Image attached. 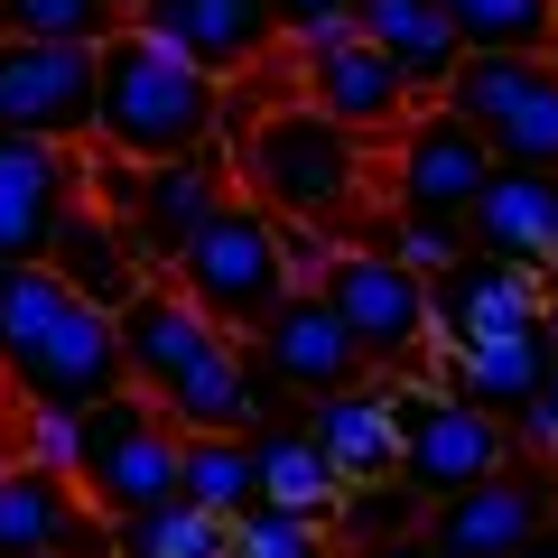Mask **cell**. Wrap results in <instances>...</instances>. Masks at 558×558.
Returning <instances> with one entry per match:
<instances>
[{"label": "cell", "mask_w": 558, "mask_h": 558, "mask_svg": "<svg viewBox=\"0 0 558 558\" xmlns=\"http://www.w3.org/2000/svg\"><path fill=\"white\" fill-rule=\"evenodd\" d=\"M112 326H121V381L159 400L178 438H196V428H260L270 418V373L252 363V344L223 336L205 307H186L168 279H140L112 307Z\"/></svg>", "instance_id": "obj_1"}, {"label": "cell", "mask_w": 558, "mask_h": 558, "mask_svg": "<svg viewBox=\"0 0 558 558\" xmlns=\"http://www.w3.org/2000/svg\"><path fill=\"white\" fill-rule=\"evenodd\" d=\"M102 391H121L112 307H94L57 260H10L0 270V400L94 410Z\"/></svg>", "instance_id": "obj_2"}, {"label": "cell", "mask_w": 558, "mask_h": 558, "mask_svg": "<svg viewBox=\"0 0 558 558\" xmlns=\"http://www.w3.org/2000/svg\"><path fill=\"white\" fill-rule=\"evenodd\" d=\"M215 131H223V84L205 65H186L178 47H159L131 20L94 47V149L159 168V159L205 149Z\"/></svg>", "instance_id": "obj_3"}, {"label": "cell", "mask_w": 558, "mask_h": 558, "mask_svg": "<svg viewBox=\"0 0 558 558\" xmlns=\"http://www.w3.org/2000/svg\"><path fill=\"white\" fill-rule=\"evenodd\" d=\"M233 178H242V196L270 205L279 223L344 233L354 205L373 196V140H354L307 94H289V102H270V112H252V131L233 140Z\"/></svg>", "instance_id": "obj_4"}, {"label": "cell", "mask_w": 558, "mask_h": 558, "mask_svg": "<svg viewBox=\"0 0 558 558\" xmlns=\"http://www.w3.org/2000/svg\"><path fill=\"white\" fill-rule=\"evenodd\" d=\"M168 289H178L186 307H205V317L223 326V336H252L260 317H270L299 279H289V242H279V215L270 205H252L233 186V196L215 205V215L196 223V233L178 242V260H168Z\"/></svg>", "instance_id": "obj_5"}, {"label": "cell", "mask_w": 558, "mask_h": 558, "mask_svg": "<svg viewBox=\"0 0 558 558\" xmlns=\"http://www.w3.org/2000/svg\"><path fill=\"white\" fill-rule=\"evenodd\" d=\"M438 102L475 121L502 168H558V65L539 47H465Z\"/></svg>", "instance_id": "obj_6"}, {"label": "cell", "mask_w": 558, "mask_h": 558, "mask_svg": "<svg viewBox=\"0 0 558 558\" xmlns=\"http://www.w3.org/2000/svg\"><path fill=\"white\" fill-rule=\"evenodd\" d=\"M75 494L94 502L102 521L140 512V502H168L178 494V428L149 391H102L84 410V447H75Z\"/></svg>", "instance_id": "obj_7"}, {"label": "cell", "mask_w": 558, "mask_h": 558, "mask_svg": "<svg viewBox=\"0 0 558 558\" xmlns=\"http://www.w3.org/2000/svg\"><path fill=\"white\" fill-rule=\"evenodd\" d=\"M391 418H400V457L391 475L410 484L418 502H438V494H465V484H484L494 465H512V418L475 410V400L457 391H428V381H400L391 391Z\"/></svg>", "instance_id": "obj_8"}, {"label": "cell", "mask_w": 558, "mask_h": 558, "mask_svg": "<svg viewBox=\"0 0 558 558\" xmlns=\"http://www.w3.org/2000/svg\"><path fill=\"white\" fill-rule=\"evenodd\" d=\"M317 299L354 326V344H363V363H373V373H410V363L438 344V336H428V279H418L410 260H391L381 242H373V252H354V242H344V252L326 260Z\"/></svg>", "instance_id": "obj_9"}, {"label": "cell", "mask_w": 558, "mask_h": 558, "mask_svg": "<svg viewBox=\"0 0 558 558\" xmlns=\"http://www.w3.org/2000/svg\"><path fill=\"white\" fill-rule=\"evenodd\" d=\"M381 149H391V215H457L465 223L484 168H494L484 131L465 112H447V102H410Z\"/></svg>", "instance_id": "obj_10"}, {"label": "cell", "mask_w": 558, "mask_h": 558, "mask_svg": "<svg viewBox=\"0 0 558 558\" xmlns=\"http://www.w3.org/2000/svg\"><path fill=\"white\" fill-rule=\"evenodd\" d=\"M279 57H289L299 94L317 102L326 121H344L354 140H391L400 112H410V84H400V65L381 57V47H363L354 20L326 28V38H307V47H279Z\"/></svg>", "instance_id": "obj_11"}, {"label": "cell", "mask_w": 558, "mask_h": 558, "mask_svg": "<svg viewBox=\"0 0 558 558\" xmlns=\"http://www.w3.org/2000/svg\"><path fill=\"white\" fill-rule=\"evenodd\" d=\"M0 131L84 149L94 140V47L0 38Z\"/></svg>", "instance_id": "obj_12"}, {"label": "cell", "mask_w": 558, "mask_h": 558, "mask_svg": "<svg viewBox=\"0 0 558 558\" xmlns=\"http://www.w3.org/2000/svg\"><path fill=\"white\" fill-rule=\"evenodd\" d=\"M549 512H558L549 465H521L512 457V465H494L484 484H465V494H438L428 512H418V531L438 539L447 558H512Z\"/></svg>", "instance_id": "obj_13"}, {"label": "cell", "mask_w": 558, "mask_h": 558, "mask_svg": "<svg viewBox=\"0 0 558 558\" xmlns=\"http://www.w3.org/2000/svg\"><path fill=\"white\" fill-rule=\"evenodd\" d=\"M233 196V149L223 140H205V149H186V159H159V168H131V196H121V233H131V252L149 260V279L178 260V242L196 233L215 205Z\"/></svg>", "instance_id": "obj_14"}, {"label": "cell", "mask_w": 558, "mask_h": 558, "mask_svg": "<svg viewBox=\"0 0 558 558\" xmlns=\"http://www.w3.org/2000/svg\"><path fill=\"white\" fill-rule=\"evenodd\" d=\"M539 307H549V279L521 270V260H502V252H475V242H465V252L428 279V336H438V344L531 336Z\"/></svg>", "instance_id": "obj_15"}, {"label": "cell", "mask_w": 558, "mask_h": 558, "mask_svg": "<svg viewBox=\"0 0 558 558\" xmlns=\"http://www.w3.org/2000/svg\"><path fill=\"white\" fill-rule=\"evenodd\" d=\"M242 344H252V363L270 373V391H289V400L344 391V381L373 373V363H363V344H354V326H344L317 289H289V299H279Z\"/></svg>", "instance_id": "obj_16"}, {"label": "cell", "mask_w": 558, "mask_h": 558, "mask_svg": "<svg viewBox=\"0 0 558 558\" xmlns=\"http://www.w3.org/2000/svg\"><path fill=\"white\" fill-rule=\"evenodd\" d=\"M121 20L149 28L159 47H178L186 65H205L215 84H242V75H260L279 57L270 0H131Z\"/></svg>", "instance_id": "obj_17"}, {"label": "cell", "mask_w": 558, "mask_h": 558, "mask_svg": "<svg viewBox=\"0 0 558 558\" xmlns=\"http://www.w3.org/2000/svg\"><path fill=\"white\" fill-rule=\"evenodd\" d=\"M75 186H84V149L0 131V270L10 260H47L57 215L75 205Z\"/></svg>", "instance_id": "obj_18"}, {"label": "cell", "mask_w": 558, "mask_h": 558, "mask_svg": "<svg viewBox=\"0 0 558 558\" xmlns=\"http://www.w3.org/2000/svg\"><path fill=\"white\" fill-rule=\"evenodd\" d=\"M465 242L558 279V168H502L494 159L484 186H475V205H465Z\"/></svg>", "instance_id": "obj_19"}, {"label": "cell", "mask_w": 558, "mask_h": 558, "mask_svg": "<svg viewBox=\"0 0 558 558\" xmlns=\"http://www.w3.org/2000/svg\"><path fill=\"white\" fill-rule=\"evenodd\" d=\"M344 20H354V38H363V47H381V57L400 65L410 102H438V94H447V75H457V57H465V38L447 28L438 0H354Z\"/></svg>", "instance_id": "obj_20"}, {"label": "cell", "mask_w": 558, "mask_h": 558, "mask_svg": "<svg viewBox=\"0 0 558 558\" xmlns=\"http://www.w3.org/2000/svg\"><path fill=\"white\" fill-rule=\"evenodd\" d=\"M391 391H400L391 373H363V381H344V391H317V400H307V438L344 465V484H354V475H391V457H400Z\"/></svg>", "instance_id": "obj_21"}, {"label": "cell", "mask_w": 558, "mask_h": 558, "mask_svg": "<svg viewBox=\"0 0 558 558\" xmlns=\"http://www.w3.org/2000/svg\"><path fill=\"white\" fill-rule=\"evenodd\" d=\"M549 354H558L549 326H531V336H484V344H447V381H438V391H457V400H475V410L512 418V410H531V400H539Z\"/></svg>", "instance_id": "obj_22"}, {"label": "cell", "mask_w": 558, "mask_h": 558, "mask_svg": "<svg viewBox=\"0 0 558 558\" xmlns=\"http://www.w3.org/2000/svg\"><path fill=\"white\" fill-rule=\"evenodd\" d=\"M47 260H57V270L75 279V289H84L94 307H121V299L140 289V279H149V260L131 252L121 215H102V205L84 196V186H75V205L57 215V242H47Z\"/></svg>", "instance_id": "obj_23"}, {"label": "cell", "mask_w": 558, "mask_h": 558, "mask_svg": "<svg viewBox=\"0 0 558 558\" xmlns=\"http://www.w3.org/2000/svg\"><path fill=\"white\" fill-rule=\"evenodd\" d=\"M242 447H252V484L260 502H289V512H336L344 494V465L326 457L317 438H307V418H260V428H242Z\"/></svg>", "instance_id": "obj_24"}, {"label": "cell", "mask_w": 558, "mask_h": 558, "mask_svg": "<svg viewBox=\"0 0 558 558\" xmlns=\"http://www.w3.org/2000/svg\"><path fill=\"white\" fill-rule=\"evenodd\" d=\"M112 558H233V521L168 494V502H140V512L112 521Z\"/></svg>", "instance_id": "obj_25"}, {"label": "cell", "mask_w": 558, "mask_h": 558, "mask_svg": "<svg viewBox=\"0 0 558 558\" xmlns=\"http://www.w3.org/2000/svg\"><path fill=\"white\" fill-rule=\"evenodd\" d=\"M178 494L196 502V512H215V521H233L242 502H260L242 428H196V438H178Z\"/></svg>", "instance_id": "obj_26"}, {"label": "cell", "mask_w": 558, "mask_h": 558, "mask_svg": "<svg viewBox=\"0 0 558 558\" xmlns=\"http://www.w3.org/2000/svg\"><path fill=\"white\" fill-rule=\"evenodd\" d=\"M418 512H428V502H418L400 475H354V484L336 494V512H326V539H336V549H363V539L418 531Z\"/></svg>", "instance_id": "obj_27"}, {"label": "cell", "mask_w": 558, "mask_h": 558, "mask_svg": "<svg viewBox=\"0 0 558 558\" xmlns=\"http://www.w3.org/2000/svg\"><path fill=\"white\" fill-rule=\"evenodd\" d=\"M121 28L112 0H0V38H47V47H102Z\"/></svg>", "instance_id": "obj_28"}, {"label": "cell", "mask_w": 558, "mask_h": 558, "mask_svg": "<svg viewBox=\"0 0 558 558\" xmlns=\"http://www.w3.org/2000/svg\"><path fill=\"white\" fill-rule=\"evenodd\" d=\"M233 558H336L317 512H289V502H242L233 512Z\"/></svg>", "instance_id": "obj_29"}, {"label": "cell", "mask_w": 558, "mask_h": 558, "mask_svg": "<svg viewBox=\"0 0 558 558\" xmlns=\"http://www.w3.org/2000/svg\"><path fill=\"white\" fill-rule=\"evenodd\" d=\"M465 47H539L549 38V0H438Z\"/></svg>", "instance_id": "obj_30"}, {"label": "cell", "mask_w": 558, "mask_h": 558, "mask_svg": "<svg viewBox=\"0 0 558 558\" xmlns=\"http://www.w3.org/2000/svg\"><path fill=\"white\" fill-rule=\"evenodd\" d=\"M10 438H20V465H47V475H65V484H75L84 410H47V400H10Z\"/></svg>", "instance_id": "obj_31"}, {"label": "cell", "mask_w": 558, "mask_h": 558, "mask_svg": "<svg viewBox=\"0 0 558 558\" xmlns=\"http://www.w3.org/2000/svg\"><path fill=\"white\" fill-rule=\"evenodd\" d=\"M381 252L410 260L418 279H438L447 260L465 252V223H457V215H391V223H381Z\"/></svg>", "instance_id": "obj_32"}, {"label": "cell", "mask_w": 558, "mask_h": 558, "mask_svg": "<svg viewBox=\"0 0 558 558\" xmlns=\"http://www.w3.org/2000/svg\"><path fill=\"white\" fill-rule=\"evenodd\" d=\"M344 10L354 0H270V28H279V47H307L326 28H344Z\"/></svg>", "instance_id": "obj_33"}, {"label": "cell", "mask_w": 558, "mask_h": 558, "mask_svg": "<svg viewBox=\"0 0 558 558\" xmlns=\"http://www.w3.org/2000/svg\"><path fill=\"white\" fill-rule=\"evenodd\" d=\"M354 558H447V549H438L428 531H391V539H363Z\"/></svg>", "instance_id": "obj_34"}, {"label": "cell", "mask_w": 558, "mask_h": 558, "mask_svg": "<svg viewBox=\"0 0 558 558\" xmlns=\"http://www.w3.org/2000/svg\"><path fill=\"white\" fill-rule=\"evenodd\" d=\"M512 558H558V512H549V521H539V531H531V539H521V549H512Z\"/></svg>", "instance_id": "obj_35"}, {"label": "cell", "mask_w": 558, "mask_h": 558, "mask_svg": "<svg viewBox=\"0 0 558 558\" xmlns=\"http://www.w3.org/2000/svg\"><path fill=\"white\" fill-rule=\"evenodd\" d=\"M10 457H20V438H10V400H0V465H10Z\"/></svg>", "instance_id": "obj_36"}, {"label": "cell", "mask_w": 558, "mask_h": 558, "mask_svg": "<svg viewBox=\"0 0 558 558\" xmlns=\"http://www.w3.org/2000/svg\"><path fill=\"white\" fill-rule=\"evenodd\" d=\"M539 57H549V65H558V0H549V38H539Z\"/></svg>", "instance_id": "obj_37"}, {"label": "cell", "mask_w": 558, "mask_h": 558, "mask_svg": "<svg viewBox=\"0 0 558 558\" xmlns=\"http://www.w3.org/2000/svg\"><path fill=\"white\" fill-rule=\"evenodd\" d=\"M539 326H549V344H558V279H549V307H539Z\"/></svg>", "instance_id": "obj_38"}, {"label": "cell", "mask_w": 558, "mask_h": 558, "mask_svg": "<svg viewBox=\"0 0 558 558\" xmlns=\"http://www.w3.org/2000/svg\"><path fill=\"white\" fill-rule=\"evenodd\" d=\"M539 400H549V410H558V354H549V381H539Z\"/></svg>", "instance_id": "obj_39"}, {"label": "cell", "mask_w": 558, "mask_h": 558, "mask_svg": "<svg viewBox=\"0 0 558 558\" xmlns=\"http://www.w3.org/2000/svg\"><path fill=\"white\" fill-rule=\"evenodd\" d=\"M539 465H549V484H558V447H549V457H539Z\"/></svg>", "instance_id": "obj_40"}, {"label": "cell", "mask_w": 558, "mask_h": 558, "mask_svg": "<svg viewBox=\"0 0 558 558\" xmlns=\"http://www.w3.org/2000/svg\"><path fill=\"white\" fill-rule=\"evenodd\" d=\"M20 558H57V549H20Z\"/></svg>", "instance_id": "obj_41"}, {"label": "cell", "mask_w": 558, "mask_h": 558, "mask_svg": "<svg viewBox=\"0 0 558 558\" xmlns=\"http://www.w3.org/2000/svg\"><path fill=\"white\" fill-rule=\"evenodd\" d=\"M112 10H131V0H112Z\"/></svg>", "instance_id": "obj_42"}]
</instances>
